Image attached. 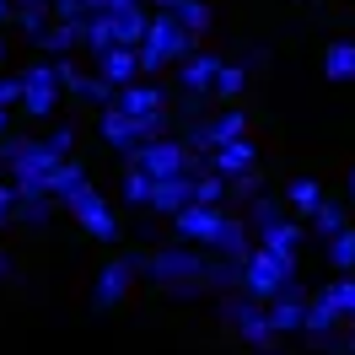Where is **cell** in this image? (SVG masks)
Masks as SVG:
<instances>
[{
    "instance_id": "obj_1",
    "label": "cell",
    "mask_w": 355,
    "mask_h": 355,
    "mask_svg": "<svg viewBox=\"0 0 355 355\" xmlns=\"http://www.w3.org/2000/svg\"><path fill=\"white\" fill-rule=\"evenodd\" d=\"M76 156V124H60L54 135H6L0 140V173L17 194H38L44 178Z\"/></svg>"
},
{
    "instance_id": "obj_2",
    "label": "cell",
    "mask_w": 355,
    "mask_h": 355,
    "mask_svg": "<svg viewBox=\"0 0 355 355\" xmlns=\"http://www.w3.org/2000/svg\"><path fill=\"white\" fill-rule=\"evenodd\" d=\"M210 253L205 248H189V243H162L146 253V280H151L162 296H173V302H205L210 296Z\"/></svg>"
},
{
    "instance_id": "obj_3",
    "label": "cell",
    "mask_w": 355,
    "mask_h": 355,
    "mask_svg": "<svg viewBox=\"0 0 355 355\" xmlns=\"http://www.w3.org/2000/svg\"><path fill=\"white\" fill-rule=\"evenodd\" d=\"M248 232H253V243L269 248L275 259H286V264H302V243H307V226L296 221L286 210V200H275V194H259V200L243 210Z\"/></svg>"
},
{
    "instance_id": "obj_4",
    "label": "cell",
    "mask_w": 355,
    "mask_h": 355,
    "mask_svg": "<svg viewBox=\"0 0 355 355\" xmlns=\"http://www.w3.org/2000/svg\"><path fill=\"white\" fill-rule=\"evenodd\" d=\"M194 49H200V44H194V38H189V33H183V27L173 22V17L151 11V27H146V44L135 49V54H140V76H146V81H156L162 70L183 65V60H189Z\"/></svg>"
},
{
    "instance_id": "obj_5",
    "label": "cell",
    "mask_w": 355,
    "mask_h": 355,
    "mask_svg": "<svg viewBox=\"0 0 355 355\" xmlns=\"http://www.w3.org/2000/svg\"><path fill=\"white\" fill-rule=\"evenodd\" d=\"M146 280V253H113L108 264L92 275V312L103 318V312H113V307H124L135 296V286Z\"/></svg>"
},
{
    "instance_id": "obj_6",
    "label": "cell",
    "mask_w": 355,
    "mask_h": 355,
    "mask_svg": "<svg viewBox=\"0 0 355 355\" xmlns=\"http://www.w3.org/2000/svg\"><path fill=\"white\" fill-rule=\"evenodd\" d=\"M130 167H140L146 178H156V183H173V178H194L205 167L200 156L189 151L178 135H162V140H151V146H135L130 156H124Z\"/></svg>"
},
{
    "instance_id": "obj_7",
    "label": "cell",
    "mask_w": 355,
    "mask_h": 355,
    "mask_svg": "<svg viewBox=\"0 0 355 355\" xmlns=\"http://www.w3.org/2000/svg\"><path fill=\"white\" fill-rule=\"evenodd\" d=\"M296 269H302V264H286V259H275L269 248L253 243V253L243 259V291L259 302V307H269L286 286H296Z\"/></svg>"
},
{
    "instance_id": "obj_8",
    "label": "cell",
    "mask_w": 355,
    "mask_h": 355,
    "mask_svg": "<svg viewBox=\"0 0 355 355\" xmlns=\"http://www.w3.org/2000/svg\"><path fill=\"white\" fill-rule=\"evenodd\" d=\"M65 210H70V221L81 226L92 243H119V237H124V226H119V216H113V205L103 200V189H97V183L76 189V194L65 200Z\"/></svg>"
},
{
    "instance_id": "obj_9",
    "label": "cell",
    "mask_w": 355,
    "mask_h": 355,
    "mask_svg": "<svg viewBox=\"0 0 355 355\" xmlns=\"http://www.w3.org/2000/svg\"><path fill=\"white\" fill-rule=\"evenodd\" d=\"M60 103H65L60 70L49 65V60H33V65L22 70V113H33V119H49Z\"/></svg>"
},
{
    "instance_id": "obj_10",
    "label": "cell",
    "mask_w": 355,
    "mask_h": 355,
    "mask_svg": "<svg viewBox=\"0 0 355 355\" xmlns=\"http://www.w3.org/2000/svg\"><path fill=\"white\" fill-rule=\"evenodd\" d=\"M307 307H312V291L296 280V286H286V291H280V296L264 307V323L280 334V339H291V334L302 339V329H307Z\"/></svg>"
},
{
    "instance_id": "obj_11",
    "label": "cell",
    "mask_w": 355,
    "mask_h": 355,
    "mask_svg": "<svg viewBox=\"0 0 355 355\" xmlns=\"http://www.w3.org/2000/svg\"><path fill=\"white\" fill-rule=\"evenodd\" d=\"M221 49H194L183 65H173V76H178V92L183 97H210L216 92V76H221Z\"/></svg>"
},
{
    "instance_id": "obj_12",
    "label": "cell",
    "mask_w": 355,
    "mask_h": 355,
    "mask_svg": "<svg viewBox=\"0 0 355 355\" xmlns=\"http://www.w3.org/2000/svg\"><path fill=\"white\" fill-rule=\"evenodd\" d=\"M113 108L124 113V119H146V113H167L173 108V87H162V81H135V87H124L119 97H113Z\"/></svg>"
},
{
    "instance_id": "obj_13",
    "label": "cell",
    "mask_w": 355,
    "mask_h": 355,
    "mask_svg": "<svg viewBox=\"0 0 355 355\" xmlns=\"http://www.w3.org/2000/svg\"><path fill=\"white\" fill-rule=\"evenodd\" d=\"M151 11H162V17H173V22L183 27L189 38H194V44H200L205 33L216 27V6H210V0H151Z\"/></svg>"
},
{
    "instance_id": "obj_14",
    "label": "cell",
    "mask_w": 355,
    "mask_h": 355,
    "mask_svg": "<svg viewBox=\"0 0 355 355\" xmlns=\"http://www.w3.org/2000/svg\"><path fill=\"white\" fill-rule=\"evenodd\" d=\"M205 167H210L216 178H226V189H232L237 178L259 173V146H253V140H237V146H221V151H210V156H205Z\"/></svg>"
},
{
    "instance_id": "obj_15",
    "label": "cell",
    "mask_w": 355,
    "mask_h": 355,
    "mask_svg": "<svg viewBox=\"0 0 355 355\" xmlns=\"http://www.w3.org/2000/svg\"><path fill=\"white\" fill-rule=\"evenodd\" d=\"M259 318H264V307H259L248 291H226V296H216V323H221V329L243 334V329H253Z\"/></svg>"
},
{
    "instance_id": "obj_16",
    "label": "cell",
    "mask_w": 355,
    "mask_h": 355,
    "mask_svg": "<svg viewBox=\"0 0 355 355\" xmlns=\"http://www.w3.org/2000/svg\"><path fill=\"white\" fill-rule=\"evenodd\" d=\"M92 70H97V76L113 87V97H119L124 87L140 81V54H135V49H108L103 60H92Z\"/></svg>"
},
{
    "instance_id": "obj_17",
    "label": "cell",
    "mask_w": 355,
    "mask_h": 355,
    "mask_svg": "<svg viewBox=\"0 0 355 355\" xmlns=\"http://www.w3.org/2000/svg\"><path fill=\"white\" fill-rule=\"evenodd\" d=\"M108 27H113V44H119V49H140V44H146V27H151V0L113 11Z\"/></svg>"
},
{
    "instance_id": "obj_18",
    "label": "cell",
    "mask_w": 355,
    "mask_h": 355,
    "mask_svg": "<svg viewBox=\"0 0 355 355\" xmlns=\"http://www.w3.org/2000/svg\"><path fill=\"white\" fill-rule=\"evenodd\" d=\"M189 205H194V178H173V183L151 189V216H162V221H173L178 210H189Z\"/></svg>"
},
{
    "instance_id": "obj_19",
    "label": "cell",
    "mask_w": 355,
    "mask_h": 355,
    "mask_svg": "<svg viewBox=\"0 0 355 355\" xmlns=\"http://www.w3.org/2000/svg\"><path fill=\"white\" fill-rule=\"evenodd\" d=\"M87 183H92V178H87V167H81V156H70V162H60V167L44 178V189H38V194H49L54 205H65L70 194H76V189H87Z\"/></svg>"
},
{
    "instance_id": "obj_20",
    "label": "cell",
    "mask_w": 355,
    "mask_h": 355,
    "mask_svg": "<svg viewBox=\"0 0 355 355\" xmlns=\"http://www.w3.org/2000/svg\"><path fill=\"white\" fill-rule=\"evenodd\" d=\"M323 200H329V194H323V183H318V178H291V183H286V210L302 226L318 216V205H323Z\"/></svg>"
},
{
    "instance_id": "obj_21",
    "label": "cell",
    "mask_w": 355,
    "mask_h": 355,
    "mask_svg": "<svg viewBox=\"0 0 355 355\" xmlns=\"http://www.w3.org/2000/svg\"><path fill=\"white\" fill-rule=\"evenodd\" d=\"M97 135H103V146L108 151H119V156H130L140 140H135V119H124L119 108H103L97 113Z\"/></svg>"
},
{
    "instance_id": "obj_22",
    "label": "cell",
    "mask_w": 355,
    "mask_h": 355,
    "mask_svg": "<svg viewBox=\"0 0 355 355\" xmlns=\"http://www.w3.org/2000/svg\"><path fill=\"white\" fill-rule=\"evenodd\" d=\"M243 92H248V70H243V60H226L221 76H216L210 103H216V108H237V97H243Z\"/></svg>"
},
{
    "instance_id": "obj_23",
    "label": "cell",
    "mask_w": 355,
    "mask_h": 355,
    "mask_svg": "<svg viewBox=\"0 0 355 355\" xmlns=\"http://www.w3.org/2000/svg\"><path fill=\"white\" fill-rule=\"evenodd\" d=\"M49 216H54V200L49 194H17V216L11 226H27V232H44Z\"/></svg>"
},
{
    "instance_id": "obj_24",
    "label": "cell",
    "mask_w": 355,
    "mask_h": 355,
    "mask_svg": "<svg viewBox=\"0 0 355 355\" xmlns=\"http://www.w3.org/2000/svg\"><path fill=\"white\" fill-rule=\"evenodd\" d=\"M323 76L329 81H355V38H334L323 49Z\"/></svg>"
},
{
    "instance_id": "obj_25",
    "label": "cell",
    "mask_w": 355,
    "mask_h": 355,
    "mask_svg": "<svg viewBox=\"0 0 355 355\" xmlns=\"http://www.w3.org/2000/svg\"><path fill=\"white\" fill-rule=\"evenodd\" d=\"M323 259H329L334 275H355V226H345L339 237L323 243Z\"/></svg>"
},
{
    "instance_id": "obj_26",
    "label": "cell",
    "mask_w": 355,
    "mask_h": 355,
    "mask_svg": "<svg viewBox=\"0 0 355 355\" xmlns=\"http://www.w3.org/2000/svg\"><path fill=\"white\" fill-rule=\"evenodd\" d=\"M151 189H156V178H146L140 167H130V162H124V178H119V194H124V205H135V210H151Z\"/></svg>"
},
{
    "instance_id": "obj_27",
    "label": "cell",
    "mask_w": 355,
    "mask_h": 355,
    "mask_svg": "<svg viewBox=\"0 0 355 355\" xmlns=\"http://www.w3.org/2000/svg\"><path fill=\"white\" fill-rule=\"evenodd\" d=\"M108 49H119V44H113V27H108V17H87V22H81V54L103 60Z\"/></svg>"
},
{
    "instance_id": "obj_28",
    "label": "cell",
    "mask_w": 355,
    "mask_h": 355,
    "mask_svg": "<svg viewBox=\"0 0 355 355\" xmlns=\"http://www.w3.org/2000/svg\"><path fill=\"white\" fill-rule=\"evenodd\" d=\"M226 200H232V189H226V178H216L210 167H200V173H194V205H210V210H226Z\"/></svg>"
},
{
    "instance_id": "obj_29",
    "label": "cell",
    "mask_w": 355,
    "mask_h": 355,
    "mask_svg": "<svg viewBox=\"0 0 355 355\" xmlns=\"http://www.w3.org/2000/svg\"><path fill=\"white\" fill-rule=\"evenodd\" d=\"M345 226H350V221H345V205H339V200H323V205H318V216L307 221V232H318V237L329 243V237H339Z\"/></svg>"
},
{
    "instance_id": "obj_30",
    "label": "cell",
    "mask_w": 355,
    "mask_h": 355,
    "mask_svg": "<svg viewBox=\"0 0 355 355\" xmlns=\"http://www.w3.org/2000/svg\"><path fill=\"white\" fill-rule=\"evenodd\" d=\"M237 339H243V345H248V350H253V355H280V334L269 329L264 318H259L253 329H243V334H237Z\"/></svg>"
},
{
    "instance_id": "obj_31",
    "label": "cell",
    "mask_w": 355,
    "mask_h": 355,
    "mask_svg": "<svg viewBox=\"0 0 355 355\" xmlns=\"http://www.w3.org/2000/svg\"><path fill=\"white\" fill-rule=\"evenodd\" d=\"M22 108V70L11 76V70H0V113Z\"/></svg>"
},
{
    "instance_id": "obj_32",
    "label": "cell",
    "mask_w": 355,
    "mask_h": 355,
    "mask_svg": "<svg viewBox=\"0 0 355 355\" xmlns=\"http://www.w3.org/2000/svg\"><path fill=\"white\" fill-rule=\"evenodd\" d=\"M49 17L76 27V22H87V0H49Z\"/></svg>"
},
{
    "instance_id": "obj_33",
    "label": "cell",
    "mask_w": 355,
    "mask_h": 355,
    "mask_svg": "<svg viewBox=\"0 0 355 355\" xmlns=\"http://www.w3.org/2000/svg\"><path fill=\"white\" fill-rule=\"evenodd\" d=\"M38 6H49V0H0V27H11L22 11H38Z\"/></svg>"
},
{
    "instance_id": "obj_34",
    "label": "cell",
    "mask_w": 355,
    "mask_h": 355,
    "mask_svg": "<svg viewBox=\"0 0 355 355\" xmlns=\"http://www.w3.org/2000/svg\"><path fill=\"white\" fill-rule=\"evenodd\" d=\"M232 200H243V205H253V200H259V173L237 178V183H232Z\"/></svg>"
},
{
    "instance_id": "obj_35",
    "label": "cell",
    "mask_w": 355,
    "mask_h": 355,
    "mask_svg": "<svg viewBox=\"0 0 355 355\" xmlns=\"http://www.w3.org/2000/svg\"><path fill=\"white\" fill-rule=\"evenodd\" d=\"M11 216H17V189H11V183H0V232L11 226Z\"/></svg>"
},
{
    "instance_id": "obj_36",
    "label": "cell",
    "mask_w": 355,
    "mask_h": 355,
    "mask_svg": "<svg viewBox=\"0 0 355 355\" xmlns=\"http://www.w3.org/2000/svg\"><path fill=\"white\" fill-rule=\"evenodd\" d=\"M259 65H269V49H264V44H248V54H243V70H259Z\"/></svg>"
},
{
    "instance_id": "obj_37",
    "label": "cell",
    "mask_w": 355,
    "mask_h": 355,
    "mask_svg": "<svg viewBox=\"0 0 355 355\" xmlns=\"http://www.w3.org/2000/svg\"><path fill=\"white\" fill-rule=\"evenodd\" d=\"M0 280H17V259H11L6 248H0Z\"/></svg>"
},
{
    "instance_id": "obj_38",
    "label": "cell",
    "mask_w": 355,
    "mask_h": 355,
    "mask_svg": "<svg viewBox=\"0 0 355 355\" xmlns=\"http://www.w3.org/2000/svg\"><path fill=\"white\" fill-rule=\"evenodd\" d=\"M6 135H11V113H0V140H6Z\"/></svg>"
},
{
    "instance_id": "obj_39",
    "label": "cell",
    "mask_w": 355,
    "mask_h": 355,
    "mask_svg": "<svg viewBox=\"0 0 355 355\" xmlns=\"http://www.w3.org/2000/svg\"><path fill=\"white\" fill-rule=\"evenodd\" d=\"M0 70H6V33H0Z\"/></svg>"
},
{
    "instance_id": "obj_40",
    "label": "cell",
    "mask_w": 355,
    "mask_h": 355,
    "mask_svg": "<svg viewBox=\"0 0 355 355\" xmlns=\"http://www.w3.org/2000/svg\"><path fill=\"white\" fill-rule=\"evenodd\" d=\"M350 200H355V167H350Z\"/></svg>"
}]
</instances>
